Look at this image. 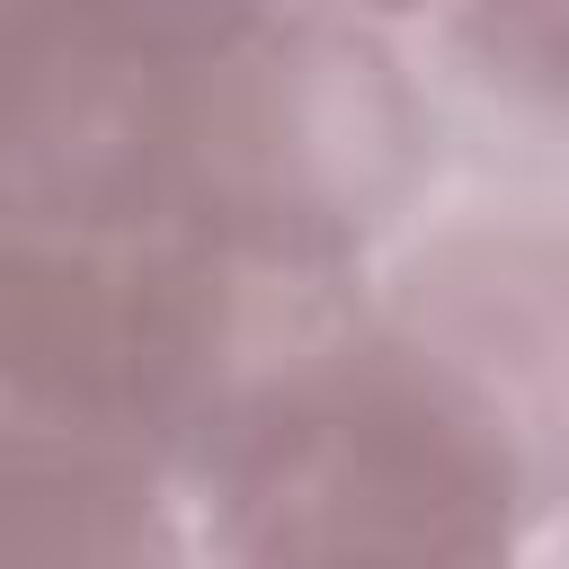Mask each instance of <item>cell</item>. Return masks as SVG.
I'll return each mask as SVG.
<instances>
[{
    "label": "cell",
    "instance_id": "cell-2",
    "mask_svg": "<svg viewBox=\"0 0 569 569\" xmlns=\"http://www.w3.org/2000/svg\"><path fill=\"white\" fill-rule=\"evenodd\" d=\"M231 542L267 560H480L507 542V445L436 373L347 365L276 391L222 453Z\"/></svg>",
    "mask_w": 569,
    "mask_h": 569
},
{
    "label": "cell",
    "instance_id": "cell-3",
    "mask_svg": "<svg viewBox=\"0 0 569 569\" xmlns=\"http://www.w3.org/2000/svg\"><path fill=\"white\" fill-rule=\"evenodd\" d=\"M142 462L0 436V551H133L151 533Z\"/></svg>",
    "mask_w": 569,
    "mask_h": 569
},
{
    "label": "cell",
    "instance_id": "cell-1",
    "mask_svg": "<svg viewBox=\"0 0 569 569\" xmlns=\"http://www.w3.org/2000/svg\"><path fill=\"white\" fill-rule=\"evenodd\" d=\"M204 222L27 196L0 213V436L142 453L213 373L222 284Z\"/></svg>",
    "mask_w": 569,
    "mask_h": 569
},
{
    "label": "cell",
    "instance_id": "cell-4",
    "mask_svg": "<svg viewBox=\"0 0 569 569\" xmlns=\"http://www.w3.org/2000/svg\"><path fill=\"white\" fill-rule=\"evenodd\" d=\"M9 187H18V116H9V80H0V213H9Z\"/></svg>",
    "mask_w": 569,
    "mask_h": 569
}]
</instances>
